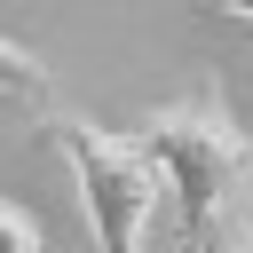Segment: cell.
Wrapping results in <instances>:
<instances>
[{"mask_svg":"<svg viewBox=\"0 0 253 253\" xmlns=\"http://www.w3.org/2000/svg\"><path fill=\"white\" fill-rule=\"evenodd\" d=\"M142 150L158 158L166 198L182 206V237H190V245L253 190V134H245V119L229 111L221 87L150 111V119H142Z\"/></svg>","mask_w":253,"mask_h":253,"instance_id":"1","label":"cell"},{"mask_svg":"<svg viewBox=\"0 0 253 253\" xmlns=\"http://www.w3.org/2000/svg\"><path fill=\"white\" fill-rule=\"evenodd\" d=\"M190 253H253V190H245V198H237V206H229Z\"/></svg>","mask_w":253,"mask_h":253,"instance_id":"4","label":"cell"},{"mask_svg":"<svg viewBox=\"0 0 253 253\" xmlns=\"http://www.w3.org/2000/svg\"><path fill=\"white\" fill-rule=\"evenodd\" d=\"M0 95L8 103H47V63L32 47H16L8 32H0Z\"/></svg>","mask_w":253,"mask_h":253,"instance_id":"3","label":"cell"},{"mask_svg":"<svg viewBox=\"0 0 253 253\" xmlns=\"http://www.w3.org/2000/svg\"><path fill=\"white\" fill-rule=\"evenodd\" d=\"M0 253H47V237H40V221L16 206V198H0Z\"/></svg>","mask_w":253,"mask_h":253,"instance_id":"5","label":"cell"},{"mask_svg":"<svg viewBox=\"0 0 253 253\" xmlns=\"http://www.w3.org/2000/svg\"><path fill=\"white\" fill-rule=\"evenodd\" d=\"M206 8H213V16H245V24H253V0H206Z\"/></svg>","mask_w":253,"mask_h":253,"instance_id":"6","label":"cell"},{"mask_svg":"<svg viewBox=\"0 0 253 253\" xmlns=\"http://www.w3.org/2000/svg\"><path fill=\"white\" fill-rule=\"evenodd\" d=\"M47 142L63 150L71 182H79V206L95 221V245L103 253H142L150 237V213L166 198V174L158 158L142 150V134H119V126H95V119H47Z\"/></svg>","mask_w":253,"mask_h":253,"instance_id":"2","label":"cell"}]
</instances>
